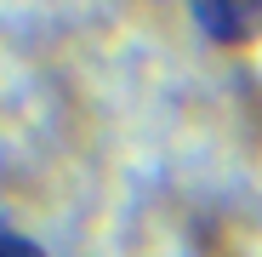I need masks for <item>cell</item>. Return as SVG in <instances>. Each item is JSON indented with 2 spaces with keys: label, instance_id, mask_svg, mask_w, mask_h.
Instances as JSON below:
<instances>
[{
  "label": "cell",
  "instance_id": "obj_1",
  "mask_svg": "<svg viewBox=\"0 0 262 257\" xmlns=\"http://www.w3.org/2000/svg\"><path fill=\"white\" fill-rule=\"evenodd\" d=\"M188 17L211 46H256L262 40V0H188Z\"/></svg>",
  "mask_w": 262,
  "mask_h": 257
},
{
  "label": "cell",
  "instance_id": "obj_2",
  "mask_svg": "<svg viewBox=\"0 0 262 257\" xmlns=\"http://www.w3.org/2000/svg\"><path fill=\"white\" fill-rule=\"evenodd\" d=\"M0 257H52L40 240H29V234H17V229H6L0 223Z\"/></svg>",
  "mask_w": 262,
  "mask_h": 257
}]
</instances>
